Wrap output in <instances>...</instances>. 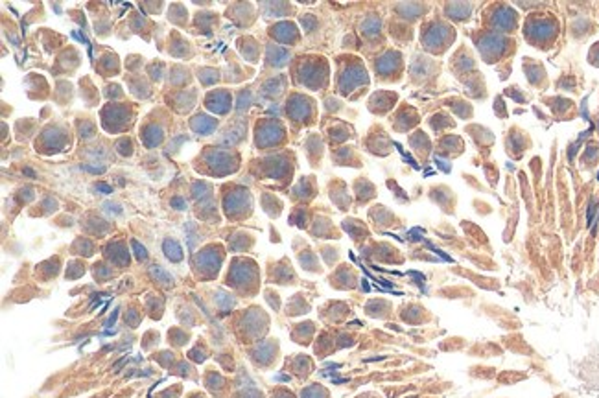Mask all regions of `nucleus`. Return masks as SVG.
I'll list each match as a JSON object with an SVG mask.
<instances>
[{"mask_svg": "<svg viewBox=\"0 0 599 398\" xmlns=\"http://www.w3.org/2000/svg\"><path fill=\"white\" fill-rule=\"evenodd\" d=\"M164 253H166V257L170 260H174V262H179L181 258H183V253H181V247L172 240H166L164 241Z\"/></svg>", "mask_w": 599, "mask_h": 398, "instance_id": "nucleus-1", "label": "nucleus"}, {"mask_svg": "<svg viewBox=\"0 0 599 398\" xmlns=\"http://www.w3.org/2000/svg\"><path fill=\"white\" fill-rule=\"evenodd\" d=\"M194 127H196V131L207 133L214 127V122H212L210 118H207V116H198L196 122H194Z\"/></svg>", "mask_w": 599, "mask_h": 398, "instance_id": "nucleus-2", "label": "nucleus"}, {"mask_svg": "<svg viewBox=\"0 0 599 398\" xmlns=\"http://www.w3.org/2000/svg\"><path fill=\"white\" fill-rule=\"evenodd\" d=\"M153 275H155V277H157V279H159L160 282H174V279H172V277H170L168 273H164L160 265H153Z\"/></svg>", "mask_w": 599, "mask_h": 398, "instance_id": "nucleus-3", "label": "nucleus"}, {"mask_svg": "<svg viewBox=\"0 0 599 398\" xmlns=\"http://www.w3.org/2000/svg\"><path fill=\"white\" fill-rule=\"evenodd\" d=\"M133 247L137 249V257L140 258V260H144V258H146V249L140 247V245H139V241H133Z\"/></svg>", "mask_w": 599, "mask_h": 398, "instance_id": "nucleus-4", "label": "nucleus"}, {"mask_svg": "<svg viewBox=\"0 0 599 398\" xmlns=\"http://www.w3.org/2000/svg\"><path fill=\"white\" fill-rule=\"evenodd\" d=\"M96 190H100V192H103V194H111V186H107V184H103V182H100V184H96Z\"/></svg>", "mask_w": 599, "mask_h": 398, "instance_id": "nucleus-5", "label": "nucleus"}, {"mask_svg": "<svg viewBox=\"0 0 599 398\" xmlns=\"http://www.w3.org/2000/svg\"><path fill=\"white\" fill-rule=\"evenodd\" d=\"M172 203H174V205H177V207H184V203L181 201V199H174Z\"/></svg>", "mask_w": 599, "mask_h": 398, "instance_id": "nucleus-6", "label": "nucleus"}]
</instances>
